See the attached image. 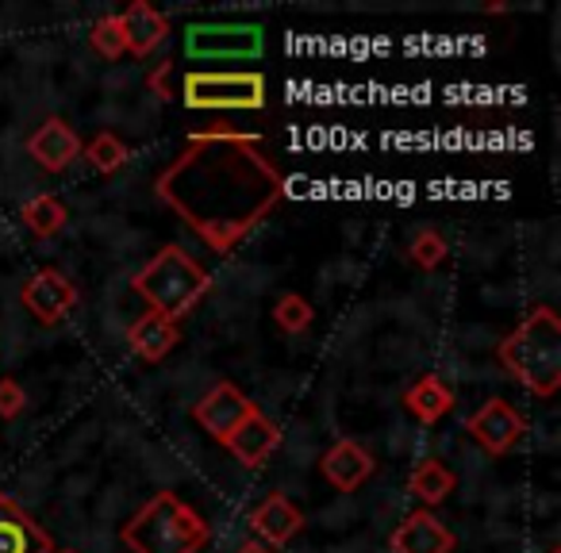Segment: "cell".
Listing matches in <instances>:
<instances>
[{
	"label": "cell",
	"mask_w": 561,
	"mask_h": 553,
	"mask_svg": "<svg viewBox=\"0 0 561 553\" xmlns=\"http://www.w3.org/2000/svg\"><path fill=\"white\" fill-rule=\"evenodd\" d=\"M24 407H27V392L20 389V381L0 377V419H16Z\"/></svg>",
	"instance_id": "d4e9b609"
},
{
	"label": "cell",
	"mask_w": 561,
	"mask_h": 553,
	"mask_svg": "<svg viewBox=\"0 0 561 553\" xmlns=\"http://www.w3.org/2000/svg\"><path fill=\"white\" fill-rule=\"evenodd\" d=\"M154 193L204 246L227 254L277 208L285 177L254 135L204 131L158 173Z\"/></svg>",
	"instance_id": "6da1fadb"
},
{
	"label": "cell",
	"mask_w": 561,
	"mask_h": 553,
	"mask_svg": "<svg viewBox=\"0 0 561 553\" xmlns=\"http://www.w3.org/2000/svg\"><path fill=\"white\" fill-rule=\"evenodd\" d=\"M316 320V308L308 304L300 292H285V297L273 304V323H277L280 331H289V335H300V331H308Z\"/></svg>",
	"instance_id": "7402d4cb"
},
{
	"label": "cell",
	"mask_w": 561,
	"mask_h": 553,
	"mask_svg": "<svg viewBox=\"0 0 561 553\" xmlns=\"http://www.w3.org/2000/svg\"><path fill=\"white\" fill-rule=\"evenodd\" d=\"M446 254H450V246H446V239L435 231V227H420V231L412 234L408 257H412L420 269H438V265L446 262Z\"/></svg>",
	"instance_id": "603a6c76"
},
{
	"label": "cell",
	"mask_w": 561,
	"mask_h": 553,
	"mask_svg": "<svg viewBox=\"0 0 561 553\" xmlns=\"http://www.w3.org/2000/svg\"><path fill=\"white\" fill-rule=\"evenodd\" d=\"M208 538L204 515L173 492H158L131 515V522L119 527V542L131 553H201Z\"/></svg>",
	"instance_id": "3957f363"
},
{
	"label": "cell",
	"mask_w": 561,
	"mask_h": 553,
	"mask_svg": "<svg viewBox=\"0 0 561 553\" xmlns=\"http://www.w3.org/2000/svg\"><path fill=\"white\" fill-rule=\"evenodd\" d=\"M254 407L257 404L239 389V384L219 381L216 389H208L201 400H196L193 415H196V423H201V427L208 430L211 438H216V442H224V438L231 435V430L239 427V423L247 419Z\"/></svg>",
	"instance_id": "9c48e42d"
},
{
	"label": "cell",
	"mask_w": 561,
	"mask_h": 553,
	"mask_svg": "<svg viewBox=\"0 0 561 553\" xmlns=\"http://www.w3.org/2000/svg\"><path fill=\"white\" fill-rule=\"evenodd\" d=\"M181 331L173 320H165V315L158 312H147L142 320L131 323V331H127V343H131V350L139 354L142 361H162L165 354L178 346Z\"/></svg>",
	"instance_id": "e0dca14e"
},
{
	"label": "cell",
	"mask_w": 561,
	"mask_h": 553,
	"mask_svg": "<svg viewBox=\"0 0 561 553\" xmlns=\"http://www.w3.org/2000/svg\"><path fill=\"white\" fill-rule=\"evenodd\" d=\"M81 158H89V165H93L96 173H116V170H124V162H127V147L119 135L101 131L89 147H81Z\"/></svg>",
	"instance_id": "44dd1931"
},
{
	"label": "cell",
	"mask_w": 561,
	"mask_h": 553,
	"mask_svg": "<svg viewBox=\"0 0 561 553\" xmlns=\"http://www.w3.org/2000/svg\"><path fill=\"white\" fill-rule=\"evenodd\" d=\"M277 442H280L277 423L265 419V415L257 412V407L247 415V419L239 423V427L231 430V435L224 438V446L231 450V458L239 461V465H247V469L265 465V458H270V453L277 450Z\"/></svg>",
	"instance_id": "5bb4252c"
},
{
	"label": "cell",
	"mask_w": 561,
	"mask_h": 553,
	"mask_svg": "<svg viewBox=\"0 0 561 553\" xmlns=\"http://www.w3.org/2000/svg\"><path fill=\"white\" fill-rule=\"evenodd\" d=\"M20 300H24L35 323L58 327L78 308V289H73V281L62 269H35L24 281V289H20Z\"/></svg>",
	"instance_id": "52a82bcc"
},
{
	"label": "cell",
	"mask_w": 561,
	"mask_h": 553,
	"mask_svg": "<svg viewBox=\"0 0 561 553\" xmlns=\"http://www.w3.org/2000/svg\"><path fill=\"white\" fill-rule=\"evenodd\" d=\"M170 70H173V62H162L154 73H150V89H154V96H162V101H170Z\"/></svg>",
	"instance_id": "484cf974"
},
{
	"label": "cell",
	"mask_w": 561,
	"mask_h": 553,
	"mask_svg": "<svg viewBox=\"0 0 561 553\" xmlns=\"http://www.w3.org/2000/svg\"><path fill=\"white\" fill-rule=\"evenodd\" d=\"M20 216H24V223L32 227L39 239H50V234H58L66 227L70 211H66V204L58 200V196H35V200H27L24 208H20Z\"/></svg>",
	"instance_id": "ffe728a7"
},
{
	"label": "cell",
	"mask_w": 561,
	"mask_h": 553,
	"mask_svg": "<svg viewBox=\"0 0 561 553\" xmlns=\"http://www.w3.org/2000/svg\"><path fill=\"white\" fill-rule=\"evenodd\" d=\"M89 43H93V50L101 58H108V62H116V58L127 55V43H124V32H119V20L116 16H101L93 24V32H89Z\"/></svg>",
	"instance_id": "cb8c5ba5"
},
{
	"label": "cell",
	"mask_w": 561,
	"mask_h": 553,
	"mask_svg": "<svg viewBox=\"0 0 561 553\" xmlns=\"http://www.w3.org/2000/svg\"><path fill=\"white\" fill-rule=\"evenodd\" d=\"M131 289L150 304V312L165 315L178 323L181 315H188L201 297L211 289V277L193 254H185L181 246H162L139 273L131 277Z\"/></svg>",
	"instance_id": "277c9868"
},
{
	"label": "cell",
	"mask_w": 561,
	"mask_h": 553,
	"mask_svg": "<svg viewBox=\"0 0 561 553\" xmlns=\"http://www.w3.org/2000/svg\"><path fill=\"white\" fill-rule=\"evenodd\" d=\"M0 553H55L50 534L12 496H0Z\"/></svg>",
	"instance_id": "9a60e30c"
},
{
	"label": "cell",
	"mask_w": 561,
	"mask_h": 553,
	"mask_svg": "<svg viewBox=\"0 0 561 553\" xmlns=\"http://www.w3.org/2000/svg\"><path fill=\"white\" fill-rule=\"evenodd\" d=\"M500 366L515 384L538 400L558 396L561 389V320L553 308H535L496 350Z\"/></svg>",
	"instance_id": "7a4b0ae2"
},
{
	"label": "cell",
	"mask_w": 561,
	"mask_h": 553,
	"mask_svg": "<svg viewBox=\"0 0 561 553\" xmlns=\"http://www.w3.org/2000/svg\"><path fill=\"white\" fill-rule=\"evenodd\" d=\"M374 465H377L374 453H369L362 442H354V438H339V442L320 458V473L328 476V484L339 492L362 488V484L374 476Z\"/></svg>",
	"instance_id": "7c38bea8"
},
{
	"label": "cell",
	"mask_w": 561,
	"mask_h": 553,
	"mask_svg": "<svg viewBox=\"0 0 561 553\" xmlns=\"http://www.w3.org/2000/svg\"><path fill=\"white\" fill-rule=\"evenodd\" d=\"M181 101L196 112H257L265 108V78L254 70H193L181 81Z\"/></svg>",
	"instance_id": "5b68a950"
},
{
	"label": "cell",
	"mask_w": 561,
	"mask_h": 553,
	"mask_svg": "<svg viewBox=\"0 0 561 553\" xmlns=\"http://www.w3.org/2000/svg\"><path fill=\"white\" fill-rule=\"evenodd\" d=\"M454 545H458L454 530L435 511H427V507L408 515L389 538L392 553H454Z\"/></svg>",
	"instance_id": "30bf717a"
},
{
	"label": "cell",
	"mask_w": 561,
	"mask_h": 553,
	"mask_svg": "<svg viewBox=\"0 0 561 553\" xmlns=\"http://www.w3.org/2000/svg\"><path fill=\"white\" fill-rule=\"evenodd\" d=\"M55 553H78V550H55Z\"/></svg>",
	"instance_id": "f1b7e54d"
},
{
	"label": "cell",
	"mask_w": 561,
	"mask_h": 553,
	"mask_svg": "<svg viewBox=\"0 0 561 553\" xmlns=\"http://www.w3.org/2000/svg\"><path fill=\"white\" fill-rule=\"evenodd\" d=\"M408 488H412L415 496L423 499V507L431 511V507H438L454 488H458V476H454L438 458H423L420 465L412 469V481H408Z\"/></svg>",
	"instance_id": "d6986e66"
},
{
	"label": "cell",
	"mask_w": 561,
	"mask_h": 553,
	"mask_svg": "<svg viewBox=\"0 0 561 553\" xmlns=\"http://www.w3.org/2000/svg\"><path fill=\"white\" fill-rule=\"evenodd\" d=\"M523 430H527V419L515 412L507 400H489L477 415H469V435L492 458H504L519 446Z\"/></svg>",
	"instance_id": "ba28073f"
},
{
	"label": "cell",
	"mask_w": 561,
	"mask_h": 553,
	"mask_svg": "<svg viewBox=\"0 0 561 553\" xmlns=\"http://www.w3.org/2000/svg\"><path fill=\"white\" fill-rule=\"evenodd\" d=\"M27 154L47 173H66L81 158V139L66 119L50 116L47 124H39V131L27 139Z\"/></svg>",
	"instance_id": "8fae6325"
},
{
	"label": "cell",
	"mask_w": 561,
	"mask_h": 553,
	"mask_svg": "<svg viewBox=\"0 0 561 553\" xmlns=\"http://www.w3.org/2000/svg\"><path fill=\"white\" fill-rule=\"evenodd\" d=\"M116 20H119V32H124L127 50H131L135 58L154 55V50L165 43V35H170V20H165L158 9H150L147 0H135L131 9H124Z\"/></svg>",
	"instance_id": "2e32d148"
},
{
	"label": "cell",
	"mask_w": 561,
	"mask_h": 553,
	"mask_svg": "<svg viewBox=\"0 0 561 553\" xmlns=\"http://www.w3.org/2000/svg\"><path fill=\"white\" fill-rule=\"evenodd\" d=\"M546 553H561V545H550V550H546Z\"/></svg>",
	"instance_id": "83f0119b"
},
{
	"label": "cell",
	"mask_w": 561,
	"mask_h": 553,
	"mask_svg": "<svg viewBox=\"0 0 561 553\" xmlns=\"http://www.w3.org/2000/svg\"><path fill=\"white\" fill-rule=\"evenodd\" d=\"M239 553H273L270 545H262V542H247V545H239Z\"/></svg>",
	"instance_id": "4316f807"
},
{
	"label": "cell",
	"mask_w": 561,
	"mask_h": 553,
	"mask_svg": "<svg viewBox=\"0 0 561 553\" xmlns=\"http://www.w3.org/2000/svg\"><path fill=\"white\" fill-rule=\"evenodd\" d=\"M265 50L257 24H188L185 55L193 62H254Z\"/></svg>",
	"instance_id": "8992f818"
},
{
	"label": "cell",
	"mask_w": 561,
	"mask_h": 553,
	"mask_svg": "<svg viewBox=\"0 0 561 553\" xmlns=\"http://www.w3.org/2000/svg\"><path fill=\"white\" fill-rule=\"evenodd\" d=\"M454 392H450V384L446 381H438L435 373H427V377H420V381L412 384V389L404 392V407L415 415L420 423H438V419H446V415L454 412Z\"/></svg>",
	"instance_id": "ac0fdd59"
},
{
	"label": "cell",
	"mask_w": 561,
	"mask_h": 553,
	"mask_svg": "<svg viewBox=\"0 0 561 553\" xmlns=\"http://www.w3.org/2000/svg\"><path fill=\"white\" fill-rule=\"evenodd\" d=\"M250 530H254L265 545H289L293 538L305 530V511H300L289 496L270 492V496L254 507V515H250Z\"/></svg>",
	"instance_id": "4fadbf2b"
}]
</instances>
